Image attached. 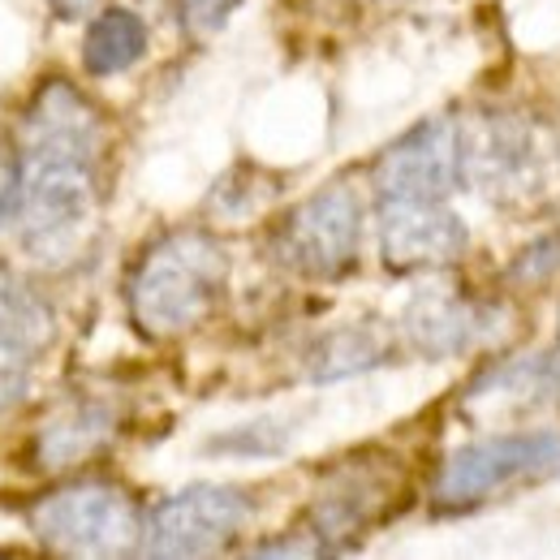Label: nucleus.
I'll return each instance as SVG.
<instances>
[{"instance_id":"1","label":"nucleus","mask_w":560,"mask_h":560,"mask_svg":"<svg viewBox=\"0 0 560 560\" xmlns=\"http://www.w3.org/2000/svg\"><path fill=\"white\" fill-rule=\"evenodd\" d=\"M229 284V250L199 229L164 233L130 277V319L142 337L195 332Z\"/></svg>"},{"instance_id":"2","label":"nucleus","mask_w":560,"mask_h":560,"mask_svg":"<svg viewBox=\"0 0 560 560\" xmlns=\"http://www.w3.org/2000/svg\"><path fill=\"white\" fill-rule=\"evenodd\" d=\"M95 160L78 151L22 147L13 160V190L4 215L31 255L61 259L73 250L95 215Z\"/></svg>"},{"instance_id":"3","label":"nucleus","mask_w":560,"mask_h":560,"mask_svg":"<svg viewBox=\"0 0 560 560\" xmlns=\"http://www.w3.org/2000/svg\"><path fill=\"white\" fill-rule=\"evenodd\" d=\"M35 539L61 557H130L142 552V513L135 495L104 479H82L39 495L26 513Z\"/></svg>"},{"instance_id":"4","label":"nucleus","mask_w":560,"mask_h":560,"mask_svg":"<svg viewBox=\"0 0 560 560\" xmlns=\"http://www.w3.org/2000/svg\"><path fill=\"white\" fill-rule=\"evenodd\" d=\"M560 470V431H513L488 435L453 448L431 483V500L444 513L475 509L509 483L557 475Z\"/></svg>"},{"instance_id":"5","label":"nucleus","mask_w":560,"mask_h":560,"mask_svg":"<svg viewBox=\"0 0 560 560\" xmlns=\"http://www.w3.org/2000/svg\"><path fill=\"white\" fill-rule=\"evenodd\" d=\"M544 130L522 113H479L462 126V186L483 199L513 203L544 186L548 177Z\"/></svg>"},{"instance_id":"6","label":"nucleus","mask_w":560,"mask_h":560,"mask_svg":"<svg viewBox=\"0 0 560 560\" xmlns=\"http://www.w3.org/2000/svg\"><path fill=\"white\" fill-rule=\"evenodd\" d=\"M362 246V203L353 186L332 182L302 199L277 233V259L311 280H341Z\"/></svg>"},{"instance_id":"7","label":"nucleus","mask_w":560,"mask_h":560,"mask_svg":"<svg viewBox=\"0 0 560 560\" xmlns=\"http://www.w3.org/2000/svg\"><path fill=\"white\" fill-rule=\"evenodd\" d=\"M255 504L242 488L229 483H195L160 500L142 522V552L147 557H208L229 548Z\"/></svg>"},{"instance_id":"8","label":"nucleus","mask_w":560,"mask_h":560,"mask_svg":"<svg viewBox=\"0 0 560 560\" xmlns=\"http://www.w3.org/2000/svg\"><path fill=\"white\" fill-rule=\"evenodd\" d=\"M462 186V126L431 117L393 142L375 164L380 203L393 199H448Z\"/></svg>"},{"instance_id":"9","label":"nucleus","mask_w":560,"mask_h":560,"mask_svg":"<svg viewBox=\"0 0 560 560\" xmlns=\"http://www.w3.org/2000/svg\"><path fill=\"white\" fill-rule=\"evenodd\" d=\"M466 220L444 199L380 203V255L388 272H435L466 255Z\"/></svg>"},{"instance_id":"10","label":"nucleus","mask_w":560,"mask_h":560,"mask_svg":"<svg viewBox=\"0 0 560 560\" xmlns=\"http://www.w3.org/2000/svg\"><path fill=\"white\" fill-rule=\"evenodd\" d=\"M500 328V311L462 293H422L410 302L401 332L422 358H453L488 341Z\"/></svg>"},{"instance_id":"11","label":"nucleus","mask_w":560,"mask_h":560,"mask_svg":"<svg viewBox=\"0 0 560 560\" xmlns=\"http://www.w3.org/2000/svg\"><path fill=\"white\" fill-rule=\"evenodd\" d=\"M117 435V415L108 406H73L66 415L48 422L35 440V457L44 470H66V466H78L86 457H95L108 440Z\"/></svg>"},{"instance_id":"12","label":"nucleus","mask_w":560,"mask_h":560,"mask_svg":"<svg viewBox=\"0 0 560 560\" xmlns=\"http://www.w3.org/2000/svg\"><path fill=\"white\" fill-rule=\"evenodd\" d=\"M147 52V22L130 9H104L82 39V66L95 78H113V73L139 66Z\"/></svg>"},{"instance_id":"13","label":"nucleus","mask_w":560,"mask_h":560,"mask_svg":"<svg viewBox=\"0 0 560 560\" xmlns=\"http://www.w3.org/2000/svg\"><path fill=\"white\" fill-rule=\"evenodd\" d=\"M517 397L522 406H560V350L517 353L475 380V397Z\"/></svg>"},{"instance_id":"14","label":"nucleus","mask_w":560,"mask_h":560,"mask_svg":"<svg viewBox=\"0 0 560 560\" xmlns=\"http://www.w3.org/2000/svg\"><path fill=\"white\" fill-rule=\"evenodd\" d=\"M0 337H13L26 350H44L52 341V311L48 302L9 268H0Z\"/></svg>"},{"instance_id":"15","label":"nucleus","mask_w":560,"mask_h":560,"mask_svg":"<svg viewBox=\"0 0 560 560\" xmlns=\"http://www.w3.org/2000/svg\"><path fill=\"white\" fill-rule=\"evenodd\" d=\"M388 358V341L375 328H337L311 353V380H346Z\"/></svg>"},{"instance_id":"16","label":"nucleus","mask_w":560,"mask_h":560,"mask_svg":"<svg viewBox=\"0 0 560 560\" xmlns=\"http://www.w3.org/2000/svg\"><path fill=\"white\" fill-rule=\"evenodd\" d=\"M31 362H35V350L18 346L13 337H0V415L26 397V388H31Z\"/></svg>"},{"instance_id":"17","label":"nucleus","mask_w":560,"mask_h":560,"mask_svg":"<svg viewBox=\"0 0 560 560\" xmlns=\"http://www.w3.org/2000/svg\"><path fill=\"white\" fill-rule=\"evenodd\" d=\"M522 280H548L560 272V233H552V237H544V242H535L522 259H517V268H513Z\"/></svg>"},{"instance_id":"18","label":"nucleus","mask_w":560,"mask_h":560,"mask_svg":"<svg viewBox=\"0 0 560 560\" xmlns=\"http://www.w3.org/2000/svg\"><path fill=\"white\" fill-rule=\"evenodd\" d=\"M173 4H177L182 22H186L195 35H208V31H215V26L233 13L237 0H173Z\"/></svg>"},{"instance_id":"19","label":"nucleus","mask_w":560,"mask_h":560,"mask_svg":"<svg viewBox=\"0 0 560 560\" xmlns=\"http://www.w3.org/2000/svg\"><path fill=\"white\" fill-rule=\"evenodd\" d=\"M91 4H95V0H52V9H57L61 18H82Z\"/></svg>"}]
</instances>
